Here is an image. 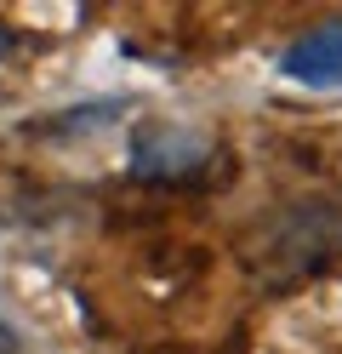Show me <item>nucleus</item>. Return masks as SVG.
Returning <instances> with one entry per match:
<instances>
[{
    "label": "nucleus",
    "instance_id": "obj_2",
    "mask_svg": "<svg viewBox=\"0 0 342 354\" xmlns=\"http://www.w3.org/2000/svg\"><path fill=\"white\" fill-rule=\"evenodd\" d=\"M211 160V138L194 126H149L131 143V166L143 177H194Z\"/></svg>",
    "mask_w": 342,
    "mask_h": 354
},
{
    "label": "nucleus",
    "instance_id": "obj_3",
    "mask_svg": "<svg viewBox=\"0 0 342 354\" xmlns=\"http://www.w3.org/2000/svg\"><path fill=\"white\" fill-rule=\"evenodd\" d=\"M280 69L303 86H342V17L308 29L296 46L280 57Z\"/></svg>",
    "mask_w": 342,
    "mask_h": 354
},
{
    "label": "nucleus",
    "instance_id": "obj_4",
    "mask_svg": "<svg viewBox=\"0 0 342 354\" xmlns=\"http://www.w3.org/2000/svg\"><path fill=\"white\" fill-rule=\"evenodd\" d=\"M0 52H6V29H0Z\"/></svg>",
    "mask_w": 342,
    "mask_h": 354
},
{
    "label": "nucleus",
    "instance_id": "obj_1",
    "mask_svg": "<svg viewBox=\"0 0 342 354\" xmlns=\"http://www.w3.org/2000/svg\"><path fill=\"white\" fill-rule=\"evenodd\" d=\"M240 252L245 269L274 292L331 269L342 257V194H296V201L274 206L268 217H257Z\"/></svg>",
    "mask_w": 342,
    "mask_h": 354
}]
</instances>
